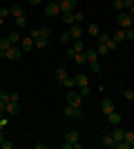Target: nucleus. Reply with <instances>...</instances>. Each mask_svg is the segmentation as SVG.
Returning a JSON list of instances; mask_svg holds the SVG:
<instances>
[{"label":"nucleus","mask_w":134,"mask_h":149,"mask_svg":"<svg viewBox=\"0 0 134 149\" xmlns=\"http://www.w3.org/2000/svg\"><path fill=\"white\" fill-rule=\"evenodd\" d=\"M7 16H11L9 7H0V18H7Z\"/></svg>","instance_id":"7c9ffc66"},{"label":"nucleus","mask_w":134,"mask_h":149,"mask_svg":"<svg viewBox=\"0 0 134 149\" xmlns=\"http://www.w3.org/2000/svg\"><path fill=\"white\" fill-rule=\"evenodd\" d=\"M87 33H89V36H94V38H98V36H101V27L96 25V22H92V25L87 27Z\"/></svg>","instance_id":"dca6fc26"},{"label":"nucleus","mask_w":134,"mask_h":149,"mask_svg":"<svg viewBox=\"0 0 134 149\" xmlns=\"http://www.w3.org/2000/svg\"><path fill=\"white\" fill-rule=\"evenodd\" d=\"M65 116H67V118H83V109H81V107L67 105L65 107Z\"/></svg>","instance_id":"423d86ee"},{"label":"nucleus","mask_w":134,"mask_h":149,"mask_svg":"<svg viewBox=\"0 0 134 149\" xmlns=\"http://www.w3.org/2000/svg\"><path fill=\"white\" fill-rule=\"evenodd\" d=\"M119 29H130L132 27V16H130V11H119Z\"/></svg>","instance_id":"f03ea898"},{"label":"nucleus","mask_w":134,"mask_h":149,"mask_svg":"<svg viewBox=\"0 0 134 149\" xmlns=\"http://www.w3.org/2000/svg\"><path fill=\"white\" fill-rule=\"evenodd\" d=\"M2 140H5V134H2V129H0V143H2Z\"/></svg>","instance_id":"a18cd8bd"},{"label":"nucleus","mask_w":134,"mask_h":149,"mask_svg":"<svg viewBox=\"0 0 134 149\" xmlns=\"http://www.w3.org/2000/svg\"><path fill=\"white\" fill-rule=\"evenodd\" d=\"M29 2H32V5H40V0H29Z\"/></svg>","instance_id":"49530a36"},{"label":"nucleus","mask_w":134,"mask_h":149,"mask_svg":"<svg viewBox=\"0 0 134 149\" xmlns=\"http://www.w3.org/2000/svg\"><path fill=\"white\" fill-rule=\"evenodd\" d=\"M101 107H103V113H105V116H107V113H112V111H114V102H112V100H109V98H103Z\"/></svg>","instance_id":"f8f14e48"},{"label":"nucleus","mask_w":134,"mask_h":149,"mask_svg":"<svg viewBox=\"0 0 134 149\" xmlns=\"http://www.w3.org/2000/svg\"><path fill=\"white\" fill-rule=\"evenodd\" d=\"M63 22H65V25H76V13H74V11H67V13H63Z\"/></svg>","instance_id":"ddd939ff"},{"label":"nucleus","mask_w":134,"mask_h":149,"mask_svg":"<svg viewBox=\"0 0 134 149\" xmlns=\"http://www.w3.org/2000/svg\"><path fill=\"white\" fill-rule=\"evenodd\" d=\"M67 105L81 107V105H83V96H81L78 91H67Z\"/></svg>","instance_id":"20e7f679"},{"label":"nucleus","mask_w":134,"mask_h":149,"mask_svg":"<svg viewBox=\"0 0 134 149\" xmlns=\"http://www.w3.org/2000/svg\"><path fill=\"white\" fill-rule=\"evenodd\" d=\"M16 25H18V27H25L27 25V18H25V16H18V18H16Z\"/></svg>","instance_id":"72a5a7b5"},{"label":"nucleus","mask_w":134,"mask_h":149,"mask_svg":"<svg viewBox=\"0 0 134 149\" xmlns=\"http://www.w3.org/2000/svg\"><path fill=\"white\" fill-rule=\"evenodd\" d=\"M112 38H114V42H116V45H121L123 40H125V29H119L116 33H112Z\"/></svg>","instance_id":"6ab92c4d"},{"label":"nucleus","mask_w":134,"mask_h":149,"mask_svg":"<svg viewBox=\"0 0 134 149\" xmlns=\"http://www.w3.org/2000/svg\"><path fill=\"white\" fill-rule=\"evenodd\" d=\"M109 38H112L109 33H103V31H101V36H98V42H107Z\"/></svg>","instance_id":"4c0bfd02"},{"label":"nucleus","mask_w":134,"mask_h":149,"mask_svg":"<svg viewBox=\"0 0 134 149\" xmlns=\"http://www.w3.org/2000/svg\"><path fill=\"white\" fill-rule=\"evenodd\" d=\"M74 80H76V87H85V85H89V78L85 74H78Z\"/></svg>","instance_id":"f3484780"},{"label":"nucleus","mask_w":134,"mask_h":149,"mask_svg":"<svg viewBox=\"0 0 134 149\" xmlns=\"http://www.w3.org/2000/svg\"><path fill=\"white\" fill-rule=\"evenodd\" d=\"M103 145H105V147H114V138H112V134H109V136H103Z\"/></svg>","instance_id":"bb28decb"},{"label":"nucleus","mask_w":134,"mask_h":149,"mask_svg":"<svg viewBox=\"0 0 134 149\" xmlns=\"http://www.w3.org/2000/svg\"><path fill=\"white\" fill-rule=\"evenodd\" d=\"M67 78H69V76H67V71H65V69H56V80L60 82V85H63Z\"/></svg>","instance_id":"412c9836"},{"label":"nucleus","mask_w":134,"mask_h":149,"mask_svg":"<svg viewBox=\"0 0 134 149\" xmlns=\"http://www.w3.org/2000/svg\"><path fill=\"white\" fill-rule=\"evenodd\" d=\"M63 87L65 89H74V87H76V80H74V78H67V80L63 82Z\"/></svg>","instance_id":"cd10ccee"},{"label":"nucleus","mask_w":134,"mask_h":149,"mask_svg":"<svg viewBox=\"0 0 134 149\" xmlns=\"http://www.w3.org/2000/svg\"><path fill=\"white\" fill-rule=\"evenodd\" d=\"M76 54H78V51H74V47H69V49H67V56H69V58H74Z\"/></svg>","instance_id":"a19ab883"},{"label":"nucleus","mask_w":134,"mask_h":149,"mask_svg":"<svg viewBox=\"0 0 134 149\" xmlns=\"http://www.w3.org/2000/svg\"><path fill=\"white\" fill-rule=\"evenodd\" d=\"M107 123H109V125H121V113H119V111L107 113Z\"/></svg>","instance_id":"4468645a"},{"label":"nucleus","mask_w":134,"mask_h":149,"mask_svg":"<svg viewBox=\"0 0 134 149\" xmlns=\"http://www.w3.org/2000/svg\"><path fill=\"white\" fill-rule=\"evenodd\" d=\"M7 38H9V42H11V45H16V42H20V40H22V36H20L18 31H11Z\"/></svg>","instance_id":"4be33fe9"},{"label":"nucleus","mask_w":134,"mask_h":149,"mask_svg":"<svg viewBox=\"0 0 134 149\" xmlns=\"http://www.w3.org/2000/svg\"><path fill=\"white\" fill-rule=\"evenodd\" d=\"M123 96H125V100H134V89H125Z\"/></svg>","instance_id":"2f4dec72"},{"label":"nucleus","mask_w":134,"mask_h":149,"mask_svg":"<svg viewBox=\"0 0 134 149\" xmlns=\"http://www.w3.org/2000/svg\"><path fill=\"white\" fill-rule=\"evenodd\" d=\"M60 42H67V40H72V36H69V31H65V33H60V38H58Z\"/></svg>","instance_id":"c9c22d12"},{"label":"nucleus","mask_w":134,"mask_h":149,"mask_svg":"<svg viewBox=\"0 0 134 149\" xmlns=\"http://www.w3.org/2000/svg\"><path fill=\"white\" fill-rule=\"evenodd\" d=\"M0 27H2V18H0Z\"/></svg>","instance_id":"8fccbe9b"},{"label":"nucleus","mask_w":134,"mask_h":149,"mask_svg":"<svg viewBox=\"0 0 134 149\" xmlns=\"http://www.w3.org/2000/svg\"><path fill=\"white\" fill-rule=\"evenodd\" d=\"M47 45L49 42H47V38H43V36L34 40V47H36V49H47Z\"/></svg>","instance_id":"a211bd4d"},{"label":"nucleus","mask_w":134,"mask_h":149,"mask_svg":"<svg viewBox=\"0 0 134 149\" xmlns=\"http://www.w3.org/2000/svg\"><path fill=\"white\" fill-rule=\"evenodd\" d=\"M74 62H76V65H85V62H87L85 54H76V56H74Z\"/></svg>","instance_id":"a878e982"},{"label":"nucleus","mask_w":134,"mask_h":149,"mask_svg":"<svg viewBox=\"0 0 134 149\" xmlns=\"http://www.w3.org/2000/svg\"><path fill=\"white\" fill-rule=\"evenodd\" d=\"M7 113H9V116H18L20 113V102L9 100V102H7Z\"/></svg>","instance_id":"9b49d317"},{"label":"nucleus","mask_w":134,"mask_h":149,"mask_svg":"<svg viewBox=\"0 0 134 149\" xmlns=\"http://www.w3.org/2000/svg\"><path fill=\"white\" fill-rule=\"evenodd\" d=\"M74 51H78V54H83V51H85L83 40H74Z\"/></svg>","instance_id":"393cba45"},{"label":"nucleus","mask_w":134,"mask_h":149,"mask_svg":"<svg viewBox=\"0 0 134 149\" xmlns=\"http://www.w3.org/2000/svg\"><path fill=\"white\" fill-rule=\"evenodd\" d=\"M20 56H22V49H18L16 45H11V47L5 51V58H9V60H18Z\"/></svg>","instance_id":"1a4fd4ad"},{"label":"nucleus","mask_w":134,"mask_h":149,"mask_svg":"<svg viewBox=\"0 0 134 149\" xmlns=\"http://www.w3.org/2000/svg\"><path fill=\"white\" fill-rule=\"evenodd\" d=\"M69 36H72V40H81V36H83V27L78 25V22H76V25H72L69 27Z\"/></svg>","instance_id":"9d476101"},{"label":"nucleus","mask_w":134,"mask_h":149,"mask_svg":"<svg viewBox=\"0 0 134 149\" xmlns=\"http://www.w3.org/2000/svg\"><path fill=\"white\" fill-rule=\"evenodd\" d=\"M9 11H11L13 18H18V16H25V13H22V7H20V5H11V7H9Z\"/></svg>","instance_id":"aec40b11"},{"label":"nucleus","mask_w":134,"mask_h":149,"mask_svg":"<svg viewBox=\"0 0 134 149\" xmlns=\"http://www.w3.org/2000/svg\"><path fill=\"white\" fill-rule=\"evenodd\" d=\"M20 49H22V54H29V51L34 49V38L32 36H22V40H20Z\"/></svg>","instance_id":"6e6552de"},{"label":"nucleus","mask_w":134,"mask_h":149,"mask_svg":"<svg viewBox=\"0 0 134 149\" xmlns=\"http://www.w3.org/2000/svg\"><path fill=\"white\" fill-rule=\"evenodd\" d=\"M40 36H43V38H49V27H40Z\"/></svg>","instance_id":"e433bc0d"},{"label":"nucleus","mask_w":134,"mask_h":149,"mask_svg":"<svg viewBox=\"0 0 134 149\" xmlns=\"http://www.w3.org/2000/svg\"><path fill=\"white\" fill-rule=\"evenodd\" d=\"M125 40H134V29H132V27L125 29Z\"/></svg>","instance_id":"f704fd0d"},{"label":"nucleus","mask_w":134,"mask_h":149,"mask_svg":"<svg viewBox=\"0 0 134 149\" xmlns=\"http://www.w3.org/2000/svg\"><path fill=\"white\" fill-rule=\"evenodd\" d=\"M78 93H81V96H83V100L87 98L89 93H92V89H89V85H85V87H78Z\"/></svg>","instance_id":"b1692460"},{"label":"nucleus","mask_w":134,"mask_h":149,"mask_svg":"<svg viewBox=\"0 0 134 149\" xmlns=\"http://www.w3.org/2000/svg\"><path fill=\"white\" fill-rule=\"evenodd\" d=\"M76 2L78 0H58V7H60L63 13H67V11H74V9H76Z\"/></svg>","instance_id":"0eeeda50"},{"label":"nucleus","mask_w":134,"mask_h":149,"mask_svg":"<svg viewBox=\"0 0 134 149\" xmlns=\"http://www.w3.org/2000/svg\"><path fill=\"white\" fill-rule=\"evenodd\" d=\"M74 13H76V22H81V20L85 18V16H83V13H81V11H74Z\"/></svg>","instance_id":"c03bdc74"},{"label":"nucleus","mask_w":134,"mask_h":149,"mask_svg":"<svg viewBox=\"0 0 134 149\" xmlns=\"http://www.w3.org/2000/svg\"><path fill=\"white\" fill-rule=\"evenodd\" d=\"M29 36H32V38H34V40H36V38H40V31H38V29H36V31H32V33H29Z\"/></svg>","instance_id":"37998d69"},{"label":"nucleus","mask_w":134,"mask_h":149,"mask_svg":"<svg viewBox=\"0 0 134 149\" xmlns=\"http://www.w3.org/2000/svg\"><path fill=\"white\" fill-rule=\"evenodd\" d=\"M45 13L49 16V18H56V16H60V7H58V0H49V5L45 7Z\"/></svg>","instance_id":"7ed1b4c3"},{"label":"nucleus","mask_w":134,"mask_h":149,"mask_svg":"<svg viewBox=\"0 0 134 149\" xmlns=\"http://www.w3.org/2000/svg\"><path fill=\"white\" fill-rule=\"evenodd\" d=\"M132 29H134V16H132Z\"/></svg>","instance_id":"09e8293b"},{"label":"nucleus","mask_w":134,"mask_h":149,"mask_svg":"<svg viewBox=\"0 0 134 149\" xmlns=\"http://www.w3.org/2000/svg\"><path fill=\"white\" fill-rule=\"evenodd\" d=\"M130 147H134V131H125V138H123Z\"/></svg>","instance_id":"5701e85b"},{"label":"nucleus","mask_w":134,"mask_h":149,"mask_svg":"<svg viewBox=\"0 0 134 149\" xmlns=\"http://www.w3.org/2000/svg\"><path fill=\"white\" fill-rule=\"evenodd\" d=\"M0 147H2V149H11V147H13V143H9V140H7V138H5V140L0 143Z\"/></svg>","instance_id":"58836bf2"},{"label":"nucleus","mask_w":134,"mask_h":149,"mask_svg":"<svg viewBox=\"0 0 134 149\" xmlns=\"http://www.w3.org/2000/svg\"><path fill=\"white\" fill-rule=\"evenodd\" d=\"M112 7H114L116 11H123V9H125V5H123V0H114V2H112Z\"/></svg>","instance_id":"c756f323"},{"label":"nucleus","mask_w":134,"mask_h":149,"mask_svg":"<svg viewBox=\"0 0 134 149\" xmlns=\"http://www.w3.org/2000/svg\"><path fill=\"white\" fill-rule=\"evenodd\" d=\"M123 5H125V9H130V7L134 5V0H123Z\"/></svg>","instance_id":"79ce46f5"},{"label":"nucleus","mask_w":134,"mask_h":149,"mask_svg":"<svg viewBox=\"0 0 134 149\" xmlns=\"http://www.w3.org/2000/svg\"><path fill=\"white\" fill-rule=\"evenodd\" d=\"M103 45H105V47H107V49H109V51H114V49H116V47H119V45H116V42H114V38H109L107 42H103Z\"/></svg>","instance_id":"c85d7f7f"},{"label":"nucleus","mask_w":134,"mask_h":149,"mask_svg":"<svg viewBox=\"0 0 134 149\" xmlns=\"http://www.w3.org/2000/svg\"><path fill=\"white\" fill-rule=\"evenodd\" d=\"M9 96H11V100H13V102H20V93H18V91L9 93Z\"/></svg>","instance_id":"ea45409f"},{"label":"nucleus","mask_w":134,"mask_h":149,"mask_svg":"<svg viewBox=\"0 0 134 149\" xmlns=\"http://www.w3.org/2000/svg\"><path fill=\"white\" fill-rule=\"evenodd\" d=\"M74 143H78V131H67L65 134V143H63V149H72V145Z\"/></svg>","instance_id":"39448f33"},{"label":"nucleus","mask_w":134,"mask_h":149,"mask_svg":"<svg viewBox=\"0 0 134 149\" xmlns=\"http://www.w3.org/2000/svg\"><path fill=\"white\" fill-rule=\"evenodd\" d=\"M130 16H134V5H132V7H130Z\"/></svg>","instance_id":"de8ad7c7"},{"label":"nucleus","mask_w":134,"mask_h":149,"mask_svg":"<svg viewBox=\"0 0 134 149\" xmlns=\"http://www.w3.org/2000/svg\"><path fill=\"white\" fill-rule=\"evenodd\" d=\"M112 138H114V143H121L123 138H125V131H123L121 127H116V129L112 131Z\"/></svg>","instance_id":"2eb2a0df"},{"label":"nucleus","mask_w":134,"mask_h":149,"mask_svg":"<svg viewBox=\"0 0 134 149\" xmlns=\"http://www.w3.org/2000/svg\"><path fill=\"white\" fill-rule=\"evenodd\" d=\"M96 51H98V56H105V54H107L109 49H107V47H105V45L101 42V45H98V49H96Z\"/></svg>","instance_id":"473e14b6"},{"label":"nucleus","mask_w":134,"mask_h":149,"mask_svg":"<svg viewBox=\"0 0 134 149\" xmlns=\"http://www.w3.org/2000/svg\"><path fill=\"white\" fill-rule=\"evenodd\" d=\"M85 58H87L89 67L94 71H101V62H98V51L96 49H85Z\"/></svg>","instance_id":"f257e3e1"}]
</instances>
